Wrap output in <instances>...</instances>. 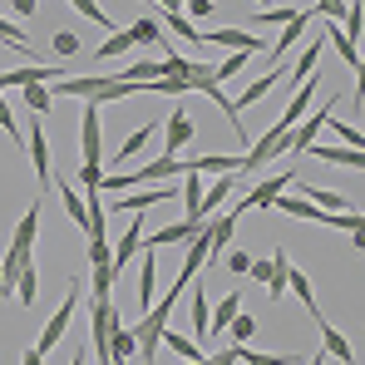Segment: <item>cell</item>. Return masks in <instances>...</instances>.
<instances>
[{"label": "cell", "mask_w": 365, "mask_h": 365, "mask_svg": "<svg viewBox=\"0 0 365 365\" xmlns=\"http://www.w3.org/2000/svg\"><path fill=\"white\" fill-rule=\"evenodd\" d=\"M306 153H311V158H326V163H341V168H361L365 163L361 148H326V143H311Z\"/></svg>", "instance_id": "obj_18"}, {"label": "cell", "mask_w": 365, "mask_h": 365, "mask_svg": "<svg viewBox=\"0 0 365 365\" xmlns=\"http://www.w3.org/2000/svg\"><path fill=\"white\" fill-rule=\"evenodd\" d=\"M25 148H30L35 178H40V182H55V168H50V138H45V123H40V114H30V133H25Z\"/></svg>", "instance_id": "obj_6"}, {"label": "cell", "mask_w": 365, "mask_h": 365, "mask_svg": "<svg viewBox=\"0 0 365 365\" xmlns=\"http://www.w3.org/2000/svg\"><path fill=\"white\" fill-rule=\"evenodd\" d=\"M316 60H321V40H311V45H306L302 55H297V64H292V79H297V84H302L306 74H311V69H316Z\"/></svg>", "instance_id": "obj_32"}, {"label": "cell", "mask_w": 365, "mask_h": 365, "mask_svg": "<svg viewBox=\"0 0 365 365\" xmlns=\"http://www.w3.org/2000/svg\"><path fill=\"white\" fill-rule=\"evenodd\" d=\"M50 50H55V55H79V40H74V35H69V30H60V35H55V45H50Z\"/></svg>", "instance_id": "obj_43"}, {"label": "cell", "mask_w": 365, "mask_h": 365, "mask_svg": "<svg viewBox=\"0 0 365 365\" xmlns=\"http://www.w3.org/2000/svg\"><path fill=\"white\" fill-rule=\"evenodd\" d=\"M237 311H242V297L232 292V297H222V302H217V311H212V321H207V326H227Z\"/></svg>", "instance_id": "obj_38"}, {"label": "cell", "mask_w": 365, "mask_h": 365, "mask_svg": "<svg viewBox=\"0 0 365 365\" xmlns=\"http://www.w3.org/2000/svg\"><path fill=\"white\" fill-rule=\"evenodd\" d=\"M207 321H212V306H207V287H202V282L192 277V326H197V341H207V336H212V326H207Z\"/></svg>", "instance_id": "obj_16"}, {"label": "cell", "mask_w": 365, "mask_h": 365, "mask_svg": "<svg viewBox=\"0 0 365 365\" xmlns=\"http://www.w3.org/2000/svg\"><path fill=\"white\" fill-rule=\"evenodd\" d=\"M163 25H173V35H178V40H187L192 50L202 45V30H197V25H187V20H182V10H178V15H163Z\"/></svg>", "instance_id": "obj_34"}, {"label": "cell", "mask_w": 365, "mask_h": 365, "mask_svg": "<svg viewBox=\"0 0 365 365\" xmlns=\"http://www.w3.org/2000/svg\"><path fill=\"white\" fill-rule=\"evenodd\" d=\"M79 292H84V287H79V277H69L60 311L45 321V331H40V341H35V351H40V356H50V351H55V346L64 341V331H69V321H74V306H79Z\"/></svg>", "instance_id": "obj_1"}, {"label": "cell", "mask_w": 365, "mask_h": 365, "mask_svg": "<svg viewBox=\"0 0 365 365\" xmlns=\"http://www.w3.org/2000/svg\"><path fill=\"white\" fill-rule=\"evenodd\" d=\"M153 287H158V262H153V252L138 262V302L153 306Z\"/></svg>", "instance_id": "obj_24"}, {"label": "cell", "mask_w": 365, "mask_h": 365, "mask_svg": "<svg viewBox=\"0 0 365 365\" xmlns=\"http://www.w3.org/2000/svg\"><path fill=\"white\" fill-rule=\"evenodd\" d=\"M306 25H311V10H306V5H297V15L282 25V40L272 45V55H287V50H292V45H297V40L306 35Z\"/></svg>", "instance_id": "obj_13"}, {"label": "cell", "mask_w": 365, "mask_h": 365, "mask_svg": "<svg viewBox=\"0 0 365 365\" xmlns=\"http://www.w3.org/2000/svg\"><path fill=\"white\" fill-rule=\"evenodd\" d=\"M168 197H173V187H153V192H128L114 207H119V212H148V207H158V202H168Z\"/></svg>", "instance_id": "obj_15"}, {"label": "cell", "mask_w": 365, "mask_h": 365, "mask_svg": "<svg viewBox=\"0 0 365 365\" xmlns=\"http://www.w3.org/2000/svg\"><path fill=\"white\" fill-rule=\"evenodd\" d=\"M158 346H173V351H178L182 361H202V346H197L192 336H178V331H168V326H163V336H158Z\"/></svg>", "instance_id": "obj_25"}, {"label": "cell", "mask_w": 365, "mask_h": 365, "mask_svg": "<svg viewBox=\"0 0 365 365\" xmlns=\"http://www.w3.org/2000/svg\"><path fill=\"white\" fill-rule=\"evenodd\" d=\"M173 302H178V297H163L158 306H148V316L133 326V336H138V356H143V361L158 356V336H163V326H168V316H173Z\"/></svg>", "instance_id": "obj_2"}, {"label": "cell", "mask_w": 365, "mask_h": 365, "mask_svg": "<svg viewBox=\"0 0 365 365\" xmlns=\"http://www.w3.org/2000/svg\"><path fill=\"white\" fill-rule=\"evenodd\" d=\"M257 5H262V10H267V0H257Z\"/></svg>", "instance_id": "obj_52"}, {"label": "cell", "mask_w": 365, "mask_h": 365, "mask_svg": "<svg viewBox=\"0 0 365 365\" xmlns=\"http://www.w3.org/2000/svg\"><path fill=\"white\" fill-rule=\"evenodd\" d=\"M133 50V40H128V30H109V40L94 50V60H114V55H128Z\"/></svg>", "instance_id": "obj_27"}, {"label": "cell", "mask_w": 365, "mask_h": 365, "mask_svg": "<svg viewBox=\"0 0 365 365\" xmlns=\"http://www.w3.org/2000/svg\"><path fill=\"white\" fill-rule=\"evenodd\" d=\"M158 10H163V15H178V10H182V0H158Z\"/></svg>", "instance_id": "obj_49"}, {"label": "cell", "mask_w": 365, "mask_h": 365, "mask_svg": "<svg viewBox=\"0 0 365 365\" xmlns=\"http://www.w3.org/2000/svg\"><path fill=\"white\" fill-rule=\"evenodd\" d=\"M292 178H297L292 168H287V173H272V178H262L257 187H247V192H242V202H232V212H227V217H242L247 207H272V197H277L282 187H292Z\"/></svg>", "instance_id": "obj_3"}, {"label": "cell", "mask_w": 365, "mask_h": 365, "mask_svg": "<svg viewBox=\"0 0 365 365\" xmlns=\"http://www.w3.org/2000/svg\"><path fill=\"white\" fill-rule=\"evenodd\" d=\"M64 64H20V69H0V94L5 89H25V84H55Z\"/></svg>", "instance_id": "obj_5"}, {"label": "cell", "mask_w": 365, "mask_h": 365, "mask_svg": "<svg viewBox=\"0 0 365 365\" xmlns=\"http://www.w3.org/2000/svg\"><path fill=\"white\" fill-rule=\"evenodd\" d=\"M311 365H316V361H311Z\"/></svg>", "instance_id": "obj_53"}, {"label": "cell", "mask_w": 365, "mask_h": 365, "mask_svg": "<svg viewBox=\"0 0 365 365\" xmlns=\"http://www.w3.org/2000/svg\"><path fill=\"white\" fill-rule=\"evenodd\" d=\"M25 365H45V356H40V351L30 346V351H25Z\"/></svg>", "instance_id": "obj_50"}, {"label": "cell", "mask_w": 365, "mask_h": 365, "mask_svg": "<svg viewBox=\"0 0 365 365\" xmlns=\"http://www.w3.org/2000/svg\"><path fill=\"white\" fill-rule=\"evenodd\" d=\"M326 123H331V104H321V109H316V114H311L306 123H297V128H292V138H287V148H302V153H306Z\"/></svg>", "instance_id": "obj_11"}, {"label": "cell", "mask_w": 365, "mask_h": 365, "mask_svg": "<svg viewBox=\"0 0 365 365\" xmlns=\"http://www.w3.org/2000/svg\"><path fill=\"white\" fill-rule=\"evenodd\" d=\"M192 138H197V128H192V119H187V109H182V104H173V114H168V123H163V148L178 158Z\"/></svg>", "instance_id": "obj_7"}, {"label": "cell", "mask_w": 365, "mask_h": 365, "mask_svg": "<svg viewBox=\"0 0 365 365\" xmlns=\"http://www.w3.org/2000/svg\"><path fill=\"white\" fill-rule=\"evenodd\" d=\"M311 321L321 326V341H326V356H336V361L356 365V351H351V341H346V336H341V331H336V326H331V321H326L321 311H311Z\"/></svg>", "instance_id": "obj_10"}, {"label": "cell", "mask_w": 365, "mask_h": 365, "mask_svg": "<svg viewBox=\"0 0 365 365\" xmlns=\"http://www.w3.org/2000/svg\"><path fill=\"white\" fill-rule=\"evenodd\" d=\"M197 227H202V222H187V217H182V222H168V227H158V232H153V237L143 242V252H158V247H173V242H182V237H192Z\"/></svg>", "instance_id": "obj_12"}, {"label": "cell", "mask_w": 365, "mask_h": 365, "mask_svg": "<svg viewBox=\"0 0 365 365\" xmlns=\"http://www.w3.org/2000/svg\"><path fill=\"white\" fill-rule=\"evenodd\" d=\"M138 247H143V227H138V222H128V227H123V237H119V247H114V272H123V267L138 257Z\"/></svg>", "instance_id": "obj_17"}, {"label": "cell", "mask_w": 365, "mask_h": 365, "mask_svg": "<svg viewBox=\"0 0 365 365\" xmlns=\"http://www.w3.org/2000/svg\"><path fill=\"white\" fill-rule=\"evenodd\" d=\"M0 45H10V50H30V35H25L20 25H10V20L0 15Z\"/></svg>", "instance_id": "obj_37"}, {"label": "cell", "mask_w": 365, "mask_h": 365, "mask_svg": "<svg viewBox=\"0 0 365 365\" xmlns=\"http://www.w3.org/2000/svg\"><path fill=\"white\" fill-rule=\"evenodd\" d=\"M336 133H341L351 148H361V143H365V133H361V128H351V123H336Z\"/></svg>", "instance_id": "obj_48"}, {"label": "cell", "mask_w": 365, "mask_h": 365, "mask_svg": "<svg viewBox=\"0 0 365 365\" xmlns=\"http://www.w3.org/2000/svg\"><path fill=\"white\" fill-rule=\"evenodd\" d=\"M237 361H247V365H297L302 356H267V351H247V346H237Z\"/></svg>", "instance_id": "obj_35"}, {"label": "cell", "mask_w": 365, "mask_h": 365, "mask_svg": "<svg viewBox=\"0 0 365 365\" xmlns=\"http://www.w3.org/2000/svg\"><path fill=\"white\" fill-rule=\"evenodd\" d=\"M153 133H158V123H138V128H133V133H128V138L119 143V153H114V163H123V158H133V153H143V143H148Z\"/></svg>", "instance_id": "obj_22"}, {"label": "cell", "mask_w": 365, "mask_h": 365, "mask_svg": "<svg viewBox=\"0 0 365 365\" xmlns=\"http://www.w3.org/2000/svg\"><path fill=\"white\" fill-rule=\"evenodd\" d=\"M182 202H187V222H197V202H202V178L197 173H182Z\"/></svg>", "instance_id": "obj_33"}, {"label": "cell", "mask_w": 365, "mask_h": 365, "mask_svg": "<svg viewBox=\"0 0 365 365\" xmlns=\"http://www.w3.org/2000/svg\"><path fill=\"white\" fill-rule=\"evenodd\" d=\"M202 40H207V45H222V50H242V55H257V50H262V40H257L252 30H242V25H232V30H207Z\"/></svg>", "instance_id": "obj_9"}, {"label": "cell", "mask_w": 365, "mask_h": 365, "mask_svg": "<svg viewBox=\"0 0 365 365\" xmlns=\"http://www.w3.org/2000/svg\"><path fill=\"white\" fill-rule=\"evenodd\" d=\"M84 356H89V346H74V361L69 365H84Z\"/></svg>", "instance_id": "obj_51"}, {"label": "cell", "mask_w": 365, "mask_h": 365, "mask_svg": "<svg viewBox=\"0 0 365 365\" xmlns=\"http://www.w3.org/2000/svg\"><path fill=\"white\" fill-rule=\"evenodd\" d=\"M114 282H119L114 262H94V297H114Z\"/></svg>", "instance_id": "obj_31"}, {"label": "cell", "mask_w": 365, "mask_h": 365, "mask_svg": "<svg viewBox=\"0 0 365 365\" xmlns=\"http://www.w3.org/2000/svg\"><path fill=\"white\" fill-rule=\"evenodd\" d=\"M187 173H242V153H192L182 158Z\"/></svg>", "instance_id": "obj_8"}, {"label": "cell", "mask_w": 365, "mask_h": 365, "mask_svg": "<svg viewBox=\"0 0 365 365\" xmlns=\"http://www.w3.org/2000/svg\"><path fill=\"white\" fill-rule=\"evenodd\" d=\"M182 5H187V10H192V20H207V15H212V10H217V5H212V0H182Z\"/></svg>", "instance_id": "obj_46"}, {"label": "cell", "mask_w": 365, "mask_h": 365, "mask_svg": "<svg viewBox=\"0 0 365 365\" xmlns=\"http://www.w3.org/2000/svg\"><path fill=\"white\" fill-rule=\"evenodd\" d=\"M69 5H74V10H79L84 20H94V25H104V30H114V15H104V10H99L94 0H69Z\"/></svg>", "instance_id": "obj_39"}, {"label": "cell", "mask_w": 365, "mask_h": 365, "mask_svg": "<svg viewBox=\"0 0 365 365\" xmlns=\"http://www.w3.org/2000/svg\"><path fill=\"white\" fill-rule=\"evenodd\" d=\"M10 10H15L20 20H35V10H40V0H10Z\"/></svg>", "instance_id": "obj_47"}, {"label": "cell", "mask_w": 365, "mask_h": 365, "mask_svg": "<svg viewBox=\"0 0 365 365\" xmlns=\"http://www.w3.org/2000/svg\"><path fill=\"white\" fill-rule=\"evenodd\" d=\"M0 133H10L15 143H25V133H20V123H15V109H10L5 99H0Z\"/></svg>", "instance_id": "obj_41"}, {"label": "cell", "mask_w": 365, "mask_h": 365, "mask_svg": "<svg viewBox=\"0 0 365 365\" xmlns=\"http://www.w3.org/2000/svg\"><path fill=\"white\" fill-rule=\"evenodd\" d=\"M227 326H232V341H237V346H242V341H252V336H257V321H252V316H247V311H237V316H232V321H227Z\"/></svg>", "instance_id": "obj_40"}, {"label": "cell", "mask_w": 365, "mask_h": 365, "mask_svg": "<svg viewBox=\"0 0 365 365\" xmlns=\"http://www.w3.org/2000/svg\"><path fill=\"white\" fill-rule=\"evenodd\" d=\"M79 153H84V163H99V168H104V133H99V104H84V109H79Z\"/></svg>", "instance_id": "obj_4"}, {"label": "cell", "mask_w": 365, "mask_h": 365, "mask_svg": "<svg viewBox=\"0 0 365 365\" xmlns=\"http://www.w3.org/2000/svg\"><path fill=\"white\" fill-rule=\"evenodd\" d=\"M292 15H297L292 5H267V10H257V15H252V25H287Z\"/></svg>", "instance_id": "obj_36"}, {"label": "cell", "mask_w": 365, "mask_h": 365, "mask_svg": "<svg viewBox=\"0 0 365 365\" xmlns=\"http://www.w3.org/2000/svg\"><path fill=\"white\" fill-rule=\"evenodd\" d=\"M326 35H331V45H336V50H341V60L351 64V74H361V50H356V40H346V35H341V30H336V25H331V30H326Z\"/></svg>", "instance_id": "obj_30"}, {"label": "cell", "mask_w": 365, "mask_h": 365, "mask_svg": "<svg viewBox=\"0 0 365 365\" xmlns=\"http://www.w3.org/2000/svg\"><path fill=\"white\" fill-rule=\"evenodd\" d=\"M20 104H30V114H50V109H55V99H50V89H45V84H25Z\"/></svg>", "instance_id": "obj_28"}, {"label": "cell", "mask_w": 365, "mask_h": 365, "mask_svg": "<svg viewBox=\"0 0 365 365\" xmlns=\"http://www.w3.org/2000/svg\"><path fill=\"white\" fill-rule=\"evenodd\" d=\"M287 272H292V257H287V247H277V252H272V277H267V292H272V302L287 292Z\"/></svg>", "instance_id": "obj_20"}, {"label": "cell", "mask_w": 365, "mask_h": 365, "mask_svg": "<svg viewBox=\"0 0 365 365\" xmlns=\"http://www.w3.org/2000/svg\"><path fill=\"white\" fill-rule=\"evenodd\" d=\"M227 267H232V277H247V267H252V257L232 247V257H227Z\"/></svg>", "instance_id": "obj_45"}, {"label": "cell", "mask_w": 365, "mask_h": 365, "mask_svg": "<svg viewBox=\"0 0 365 365\" xmlns=\"http://www.w3.org/2000/svg\"><path fill=\"white\" fill-rule=\"evenodd\" d=\"M15 302H20V306H35V302H40V272H35V262H30V267H20V282H15Z\"/></svg>", "instance_id": "obj_21"}, {"label": "cell", "mask_w": 365, "mask_h": 365, "mask_svg": "<svg viewBox=\"0 0 365 365\" xmlns=\"http://www.w3.org/2000/svg\"><path fill=\"white\" fill-rule=\"evenodd\" d=\"M202 365H237V341H232V346H222L217 356H202Z\"/></svg>", "instance_id": "obj_44"}, {"label": "cell", "mask_w": 365, "mask_h": 365, "mask_svg": "<svg viewBox=\"0 0 365 365\" xmlns=\"http://www.w3.org/2000/svg\"><path fill=\"white\" fill-rule=\"evenodd\" d=\"M277 84H282V74H277V69H272L267 79H257V84H247V94H242V99H237V114H242L247 104H257V99H267V94H272Z\"/></svg>", "instance_id": "obj_26"}, {"label": "cell", "mask_w": 365, "mask_h": 365, "mask_svg": "<svg viewBox=\"0 0 365 365\" xmlns=\"http://www.w3.org/2000/svg\"><path fill=\"white\" fill-rule=\"evenodd\" d=\"M128 40H133V50H163V30H158V20H133L128 25Z\"/></svg>", "instance_id": "obj_14"}, {"label": "cell", "mask_w": 365, "mask_h": 365, "mask_svg": "<svg viewBox=\"0 0 365 365\" xmlns=\"http://www.w3.org/2000/svg\"><path fill=\"white\" fill-rule=\"evenodd\" d=\"M60 202H64V212H69V222L84 232L89 227V207H84V197H74V182H60Z\"/></svg>", "instance_id": "obj_23"}, {"label": "cell", "mask_w": 365, "mask_h": 365, "mask_svg": "<svg viewBox=\"0 0 365 365\" xmlns=\"http://www.w3.org/2000/svg\"><path fill=\"white\" fill-rule=\"evenodd\" d=\"M74 178L84 182V187H99V182H104V168H99V163H79V173H74Z\"/></svg>", "instance_id": "obj_42"}, {"label": "cell", "mask_w": 365, "mask_h": 365, "mask_svg": "<svg viewBox=\"0 0 365 365\" xmlns=\"http://www.w3.org/2000/svg\"><path fill=\"white\" fill-rule=\"evenodd\" d=\"M287 287H292V292L302 297L306 311H316V292H311V277H306V272H297V262H292V272H287Z\"/></svg>", "instance_id": "obj_29"}, {"label": "cell", "mask_w": 365, "mask_h": 365, "mask_svg": "<svg viewBox=\"0 0 365 365\" xmlns=\"http://www.w3.org/2000/svg\"><path fill=\"white\" fill-rule=\"evenodd\" d=\"M109 351H114V361L119 365H128L133 356H138V336H133V326H114V336H109Z\"/></svg>", "instance_id": "obj_19"}]
</instances>
